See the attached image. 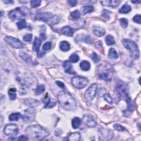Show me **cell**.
Listing matches in <instances>:
<instances>
[{
  "label": "cell",
  "instance_id": "obj_3",
  "mask_svg": "<svg viewBox=\"0 0 141 141\" xmlns=\"http://www.w3.org/2000/svg\"><path fill=\"white\" fill-rule=\"evenodd\" d=\"M124 46L130 51L131 57L133 60L138 59L139 57V51L137 44L130 39H124L122 40Z\"/></svg>",
  "mask_w": 141,
  "mask_h": 141
},
{
  "label": "cell",
  "instance_id": "obj_7",
  "mask_svg": "<svg viewBox=\"0 0 141 141\" xmlns=\"http://www.w3.org/2000/svg\"><path fill=\"white\" fill-rule=\"evenodd\" d=\"M72 84L78 89H82L88 85V81L87 78L77 76L72 79Z\"/></svg>",
  "mask_w": 141,
  "mask_h": 141
},
{
  "label": "cell",
  "instance_id": "obj_33",
  "mask_svg": "<svg viewBox=\"0 0 141 141\" xmlns=\"http://www.w3.org/2000/svg\"><path fill=\"white\" fill-rule=\"evenodd\" d=\"M105 42L108 45H112L115 43L114 38L112 35H108L105 38Z\"/></svg>",
  "mask_w": 141,
  "mask_h": 141
},
{
  "label": "cell",
  "instance_id": "obj_17",
  "mask_svg": "<svg viewBox=\"0 0 141 141\" xmlns=\"http://www.w3.org/2000/svg\"><path fill=\"white\" fill-rule=\"evenodd\" d=\"M63 66L66 70V73H68L69 74L72 75H75L76 73L75 70H73L71 63L69 62V61H65L63 65Z\"/></svg>",
  "mask_w": 141,
  "mask_h": 141
},
{
  "label": "cell",
  "instance_id": "obj_9",
  "mask_svg": "<svg viewBox=\"0 0 141 141\" xmlns=\"http://www.w3.org/2000/svg\"><path fill=\"white\" fill-rule=\"evenodd\" d=\"M98 86L96 84L94 83L91 84L90 86L87 89L85 93V99H87V101H91L93 99V98H94L96 92V90H97Z\"/></svg>",
  "mask_w": 141,
  "mask_h": 141
},
{
  "label": "cell",
  "instance_id": "obj_23",
  "mask_svg": "<svg viewBox=\"0 0 141 141\" xmlns=\"http://www.w3.org/2000/svg\"><path fill=\"white\" fill-rule=\"evenodd\" d=\"M81 139V134L78 132H73L70 134L68 138L69 140L78 141Z\"/></svg>",
  "mask_w": 141,
  "mask_h": 141
},
{
  "label": "cell",
  "instance_id": "obj_34",
  "mask_svg": "<svg viewBox=\"0 0 141 141\" xmlns=\"http://www.w3.org/2000/svg\"><path fill=\"white\" fill-rule=\"evenodd\" d=\"M45 90V87L44 86V85H39L37 88H36L35 94L37 95H40L43 93Z\"/></svg>",
  "mask_w": 141,
  "mask_h": 141
},
{
  "label": "cell",
  "instance_id": "obj_30",
  "mask_svg": "<svg viewBox=\"0 0 141 141\" xmlns=\"http://www.w3.org/2000/svg\"><path fill=\"white\" fill-rule=\"evenodd\" d=\"M131 11V6L128 4H125L119 10L120 13L121 14H126Z\"/></svg>",
  "mask_w": 141,
  "mask_h": 141
},
{
  "label": "cell",
  "instance_id": "obj_38",
  "mask_svg": "<svg viewBox=\"0 0 141 141\" xmlns=\"http://www.w3.org/2000/svg\"><path fill=\"white\" fill-rule=\"evenodd\" d=\"M79 60V57L76 54H73L70 57V61L71 62L76 63Z\"/></svg>",
  "mask_w": 141,
  "mask_h": 141
},
{
  "label": "cell",
  "instance_id": "obj_49",
  "mask_svg": "<svg viewBox=\"0 0 141 141\" xmlns=\"http://www.w3.org/2000/svg\"><path fill=\"white\" fill-rule=\"evenodd\" d=\"M68 3L69 4V5L71 7H74L75 6L77 3V1H68Z\"/></svg>",
  "mask_w": 141,
  "mask_h": 141
},
{
  "label": "cell",
  "instance_id": "obj_35",
  "mask_svg": "<svg viewBox=\"0 0 141 141\" xmlns=\"http://www.w3.org/2000/svg\"><path fill=\"white\" fill-rule=\"evenodd\" d=\"M81 17V13L78 11L72 12L71 13V17L73 20H77Z\"/></svg>",
  "mask_w": 141,
  "mask_h": 141
},
{
  "label": "cell",
  "instance_id": "obj_47",
  "mask_svg": "<svg viewBox=\"0 0 141 141\" xmlns=\"http://www.w3.org/2000/svg\"><path fill=\"white\" fill-rule=\"evenodd\" d=\"M140 15H136L134 16L133 18V21L136 22V23H137L138 24H140Z\"/></svg>",
  "mask_w": 141,
  "mask_h": 141
},
{
  "label": "cell",
  "instance_id": "obj_8",
  "mask_svg": "<svg viewBox=\"0 0 141 141\" xmlns=\"http://www.w3.org/2000/svg\"><path fill=\"white\" fill-rule=\"evenodd\" d=\"M18 132H19V128L15 124H9L6 125L4 129V133L6 135L10 136L17 135Z\"/></svg>",
  "mask_w": 141,
  "mask_h": 141
},
{
  "label": "cell",
  "instance_id": "obj_53",
  "mask_svg": "<svg viewBox=\"0 0 141 141\" xmlns=\"http://www.w3.org/2000/svg\"><path fill=\"white\" fill-rule=\"evenodd\" d=\"M132 3H140V1H131Z\"/></svg>",
  "mask_w": 141,
  "mask_h": 141
},
{
  "label": "cell",
  "instance_id": "obj_24",
  "mask_svg": "<svg viewBox=\"0 0 141 141\" xmlns=\"http://www.w3.org/2000/svg\"><path fill=\"white\" fill-rule=\"evenodd\" d=\"M93 11H94V7L93 6H87L82 7L81 13H82V14L84 15L88 13H91V12H92Z\"/></svg>",
  "mask_w": 141,
  "mask_h": 141
},
{
  "label": "cell",
  "instance_id": "obj_13",
  "mask_svg": "<svg viewBox=\"0 0 141 141\" xmlns=\"http://www.w3.org/2000/svg\"><path fill=\"white\" fill-rule=\"evenodd\" d=\"M34 110L33 108H29L25 111V113H24V114L23 116V119L26 122H30L33 120L34 118Z\"/></svg>",
  "mask_w": 141,
  "mask_h": 141
},
{
  "label": "cell",
  "instance_id": "obj_1",
  "mask_svg": "<svg viewBox=\"0 0 141 141\" xmlns=\"http://www.w3.org/2000/svg\"><path fill=\"white\" fill-rule=\"evenodd\" d=\"M61 106L66 110H75L77 107L75 99L70 93L61 91L57 96Z\"/></svg>",
  "mask_w": 141,
  "mask_h": 141
},
{
  "label": "cell",
  "instance_id": "obj_45",
  "mask_svg": "<svg viewBox=\"0 0 141 141\" xmlns=\"http://www.w3.org/2000/svg\"><path fill=\"white\" fill-rule=\"evenodd\" d=\"M101 16L103 18H105L106 20H109L110 19V14H109V12L107 11H104L102 12V14Z\"/></svg>",
  "mask_w": 141,
  "mask_h": 141
},
{
  "label": "cell",
  "instance_id": "obj_10",
  "mask_svg": "<svg viewBox=\"0 0 141 141\" xmlns=\"http://www.w3.org/2000/svg\"><path fill=\"white\" fill-rule=\"evenodd\" d=\"M5 41L7 43L16 48H22L23 47V44L22 42L18 39H16L15 38L12 37V36H6L5 38Z\"/></svg>",
  "mask_w": 141,
  "mask_h": 141
},
{
  "label": "cell",
  "instance_id": "obj_32",
  "mask_svg": "<svg viewBox=\"0 0 141 141\" xmlns=\"http://www.w3.org/2000/svg\"><path fill=\"white\" fill-rule=\"evenodd\" d=\"M21 118V114L20 113H13L10 115L9 116V119L11 121H17L19 120V119Z\"/></svg>",
  "mask_w": 141,
  "mask_h": 141
},
{
  "label": "cell",
  "instance_id": "obj_36",
  "mask_svg": "<svg viewBox=\"0 0 141 141\" xmlns=\"http://www.w3.org/2000/svg\"><path fill=\"white\" fill-rule=\"evenodd\" d=\"M90 57H91V59H92V60L95 63L99 62L100 60V56L95 52H93L92 54H91V55H90Z\"/></svg>",
  "mask_w": 141,
  "mask_h": 141
},
{
  "label": "cell",
  "instance_id": "obj_29",
  "mask_svg": "<svg viewBox=\"0 0 141 141\" xmlns=\"http://www.w3.org/2000/svg\"><path fill=\"white\" fill-rule=\"evenodd\" d=\"M16 89L15 87L10 88L8 90V95L9 96V98L11 100H15L16 99L17 95H16Z\"/></svg>",
  "mask_w": 141,
  "mask_h": 141
},
{
  "label": "cell",
  "instance_id": "obj_43",
  "mask_svg": "<svg viewBox=\"0 0 141 141\" xmlns=\"http://www.w3.org/2000/svg\"><path fill=\"white\" fill-rule=\"evenodd\" d=\"M104 99H105L108 103H109V104H113V99H112V98L110 96V94H104Z\"/></svg>",
  "mask_w": 141,
  "mask_h": 141
},
{
  "label": "cell",
  "instance_id": "obj_51",
  "mask_svg": "<svg viewBox=\"0 0 141 141\" xmlns=\"http://www.w3.org/2000/svg\"><path fill=\"white\" fill-rule=\"evenodd\" d=\"M62 133V131L61 130V129H60V128L56 130V131H55V134H56V135L57 136H60Z\"/></svg>",
  "mask_w": 141,
  "mask_h": 141
},
{
  "label": "cell",
  "instance_id": "obj_19",
  "mask_svg": "<svg viewBox=\"0 0 141 141\" xmlns=\"http://www.w3.org/2000/svg\"><path fill=\"white\" fill-rule=\"evenodd\" d=\"M24 104H25L26 105L29 106H32V107L37 106L40 104L39 100L33 99H27L24 100Z\"/></svg>",
  "mask_w": 141,
  "mask_h": 141
},
{
  "label": "cell",
  "instance_id": "obj_6",
  "mask_svg": "<svg viewBox=\"0 0 141 141\" xmlns=\"http://www.w3.org/2000/svg\"><path fill=\"white\" fill-rule=\"evenodd\" d=\"M116 91L120 97L123 99H127L128 97V89L126 85L122 82H119L116 87Z\"/></svg>",
  "mask_w": 141,
  "mask_h": 141
},
{
  "label": "cell",
  "instance_id": "obj_40",
  "mask_svg": "<svg viewBox=\"0 0 141 141\" xmlns=\"http://www.w3.org/2000/svg\"><path fill=\"white\" fill-rule=\"evenodd\" d=\"M121 26L123 28H126L128 26V20L126 18H121L119 20Z\"/></svg>",
  "mask_w": 141,
  "mask_h": 141
},
{
  "label": "cell",
  "instance_id": "obj_21",
  "mask_svg": "<svg viewBox=\"0 0 141 141\" xmlns=\"http://www.w3.org/2000/svg\"><path fill=\"white\" fill-rule=\"evenodd\" d=\"M20 55L23 61H25L27 63H31L32 62V57L28 55L27 53L24 51H20Z\"/></svg>",
  "mask_w": 141,
  "mask_h": 141
},
{
  "label": "cell",
  "instance_id": "obj_18",
  "mask_svg": "<svg viewBox=\"0 0 141 141\" xmlns=\"http://www.w3.org/2000/svg\"><path fill=\"white\" fill-rule=\"evenodd\" d=\"M61 32L66 36H72L75 32V30L69 26H66L61 29Z\"/></svg>",
  "mask_w": 141,
  "mask_h": 141
},
{
  "label": "cell",
  "instance_id": "obj_31",
  "mask_svg": "<svg viewBox=\"0 0 141 141\" xmlns=\"http://www.w3.org/2000/svg\"><path fill=\"white\" fill-rule=\"evenodd\" d=\"M126 103L127 104V109L129 111L132 112L134 110V105L132 100L131 99V98H128L126 99Z\"/></svg>",
  "mask_w": 141,
  "mask_h": 141
},
{
  "label": "cell",
  "instance_id": "obj_4",
  "mask_svg": "<svg viewBox=\"0 0 141 141\" xmlns=\"http://www.w3.org/2000/svg\"><path fill=\"white\" fill-rule=\"evenodd\" d=\"M35 18L36 20L44 21L51 26L57 24L60 21L59 17L50 13H39L36 15Z\"/></svg>",
  "mask_w": 141,
  "mask_h": 141
},
{
  "label": "cell",
  "instance_id": "obj_42",
  "mask_svg": "<svg viewBox=\"0 0 141 141\" xmlns=\"http://www.w3.org/2000/svg\"><path fill=\"white\" fill-rule=\"evenodd\" d=\"M51 46L52 44L51 42H46L44 44L43 46H42V49L45 51H46L49 50V49H50L51 48Z\"/></svg>",
  "mask_w": 141,
  "mask_h": 141
},
{
  "label": "cell",
  "instance_id": "obj_14",
  "mask_svg": "<svg viewBox=\"0 0 141 141\" xmlns=\"http://www.w3.org/2000/svg\"><path fill=\"white\" fill-rule=\"evenodd\" d=\"M100 2L103 6L111 7H116L120 2V1H117V0H106V1H101Z\"/></svg>",
  "mask_w": 141,
  "mask_h": 141
},
{
  "label": "cell",
  "instance_id": "obj_16",
  "mask_svg": "<svg viewBox=\"0 0 141 141\" xmlns=\"http://www.w3.org/2000/svg\"><path fill=\"white\" fill-rule=\"evenodd\" d=\"M98 77H99L100 79H103V80L106 82L111 81L112 79V77L110 76V73L108 71L102 72L101 73H98Z\"/></svg>",
  "mask_w": 141,
  "mask_h": 141
},
{
  "label": "cell",
  "instance_id": "obj_26",
  "mask_svg": "<svg viewBox=\"0 0 141 141\" xmlns=\"http://www.w3.org/2000/svg\"><path fill=\"white\" fill-rule=\"evenodd\" d=\"M81 124H82V120L80 118H75L72 120V127H73V128L77 129V128H79V126H81Z\"/></svg>",
  "mask_w": 141,
  "mask_h": 141
},
{
  "label": "cell",
  "instance_id": "obj_37",
  "mask_svg": "<svg viewBox=\"0 0 141 141\" xmlns=\"http://www.w3.org/2000/svg\"><path fill=\"white\" fill-rule=\"evenodd\" d=\"M17 26L18 28H19L20 29H22L25 28L27 26V24H26V22L24 20H22L18 22L17 23Z\"/></svg>",
  "mask_w": 141,
  "mask_h": 141
},
{
  "label": "cell",
  "instance_id": "obj_20",
  "mask_svg": "<svg viewBox=\"0 0 141 141\" xmlns=\"http://www.w3.org/2000/svg\"><path fill=\"white\" fill-rule=\"evenodd\" d=\"M94 33L98 37H101L105 34V30L100 27H95L94 29Z\"/></svg>",
  "mask_w": 141,
  "mask_h": 141
},
{
  "label": "cell",
  "instance_id": "obj_5",
  "mask_svg": "<svg viewBox=\"0 0 141 141\" xmlns=\"http://www.w3.org/2000/svg\"><path fill=\"white\" fill-rule=\"evenodd\" d=\"M29 13V11L27 7H22L17 8L11 11L8 14V16L11 20L12 21H15L28 16Z\"/></svg>",
  "mask_w": 141,
  "mask_h": 141
},
{
  "label": "cell",
  "instance_id": "obj_39",
  "mask_svg": "<svg viewBox=\"0 0 141 141\" xmlns=\"http://www.w3.org/2000/svg\"><path fill=\"white\" fill-rule=\"evenodd\" d=\"M41 1L40 0H33V1H30V4L31 6L33 8L38 7L40 5Z\"/></svg>",
  "mask_w": 141,
  "mask_h": 141
},
{
  "label": "cell",
  "instance_id": "obj_27",
  "mask_svg": "<svg viewBox=\"0 0 141 141\" xmlns=\"http://www.w3.org/2000/svg\"><path fill=\"white\" fill-rule=\"evenodd\" d=\"M108 57L110 59L116 60L118 58L119 56L117 52H116L115 49L113 48H111L109 51Z\"/></svg>",
  "mask_w": 141,
  "mask_h": 141
},
{
  "label": "cell",
  "instance_id": "obj_28",
  "mask_svg": "<svg viewBox=\"0 0 141 141\" xmlns=\"http://www.w3.org/2000/svg\"><path fill=\"white\" fill-rule=\"evenodd\" d=\"M80 67L82 70L87 71L90 69V64L87 61H82L80 64Z\"/></svg>",
  "mask_w": 141,
  "mask_h": 141
},
{
  "label": "cell",
  "instance_id": "obj_15",
  "mask_svg": "<svg viewBox=\"0 0 141 141\" xmlns=\"http://www.w3.org/2000/svg\"><path fill=\"white\" fill-rule=\"evenodd\" d=\"M45 103V105L44 106V108L45 109H50L54 108L56 104V102L54 99H51L49 97L47 98V99L46 100V98L44 99V101H43Z\"/></svg>",
  "mask_w": 141,
  "mask_h": 141
},
{
  "label": "cell",
  "instance_id": "obj_46",
  "mask_svg": "<svg viewBox=\"0 0 141 141\" xmlns=\"http://www.w3.org/2000/svg\"><path fill=\"white\" fill-rule=\"evenodd\" d=\"M83 40L85 41V42H87V43L88 44H91V42H92V41H91V38L89 36H85L83 39Z\"/></svg>",
  "mask_w": 141,
  "mask_h": 141
},
{
  "label": "cell",
  "instance_id": "obj_52",
  "mask_svg": "<svg viewBox=\"0 0 141 141\" xmlns=\"http://www.w3.org/2000/svg\"><path fill=\"white\" fill-rule=\"evenodd\" d=\"M3 2L5 3H7V4H12L14 3L13 1H3Z\"/></svg>",
  "mask_w": 141,
  "mask_h": 141
},
{
  "label": "cell",
  "instance_id": "obj_54",
  "mask_svg": "<svg viewBox=\"0 0 141 141\" xmlns=\"http://www.w3.org/2000/svg\"><path fill=\"white\" fill-rule=\"evenodd\" d=\"M8 140H15V139L13 138H8Z\"/></svg>",
  "mask_w": 141,
  "mask_h": 141
},
{
  "label": "cell",
  "instance_id": "obj_44",
  "mask_svg": "<svg viewBox=\"0 0 141 141\" xmlns=\"http://www.w3.org/2000/svg\"><path fill=\"white\" fill-rule=\"evenodd\" d=\"M33 38V35L31 34H27L23 37L24 41L26 42H30L32 41Z\"/></svg>",
  "mask_w": 141,
  "mask_h": 141
},
{
  "label": "cell",
  "instance_id": "obj_11",
  "mask_svg": "<svg viewBox=\"0 0 141 141\" xmlns=\"http://www.w3.org/2000/svg\"><path fill=\"white\" fill-rule=\"evenodd\" d=\"M84 124L88 127H94L96 126V122L92 116L90 115H85L83 118Z\"/></svg>",
  "mask_w": 141,
  "mask_h": 141
},
{
  "label": "cell",
  "instance_id": "obj_41",
  "mask_svg": "<svg viewBox=\"0 0 141 141\" xmlns=\"http://www.w3.org/2000/svg\"><path fill=\"white\" fill-rule=\"evenodd\" d=\"M114 127L116 130H117L118 131H124L125 130V128L124 126H122L118 124H115L114 125Z\"/></svg>",
  "mask_w": 141,
  "mask_h": 141
},
{
  "label": "cell",
  "instance_id": "obj_25",
  "mask_svg": "<svg viewBox=\"0 0 141 141\" xmlns=\"http://www.w3.org/2000/svg\"><path fill=\"white\" fill-rule=\"evenodd\" d=\"M60 49L63 51H67L70 50V45L68 42L66 41H63L60 43Z\"/></svg>",
  "mask_w": 141,
  "mask_h": 141
},
{
  "label": "cell",
  "instance_id": "obj_2",
  "mask_svg": "<svg viewBox=\"0 0 141 141\" xmlns=\"http://www.w3.org/2000/svg\"><path fill=\"white\" fill-rule=\"evenodd\" d=\"M27 135L34 139H42L49 135V132L41 126L35 125L28 127L26 130Z\"/></svg>",
  "mask_w": 141,
  "mask_h": 141
},
{
  "label": "cell",
  "instance_id": "obj_48",
  "mask_svg": "<svg viewBox=\"0 0 141 141\" xmlns=\"http://www.w3.org/2000/svg\"><path fill=\"white\" fill-rule=\"evenodd\" d=\"M56 83L57 84V85H58L59 87H60V88H64L65 87V84L63 82H61V81H56Z\"/></svg>",
  "mask_w": 141,
  "mask_h": 141
},
{
  "label": "cell",
  "instance_id": "obj_50",
  "mask_svg": "<svg viewBox=\"0 0 141 141\" xmlns=\"http://www.w3.org/2000/svg\"><path fill=\"white\" fill-rule=\"evenodd\" d=\"M19 140H21V141H24V140H28V138L27 137H26V136H21L18 139Z\"/></svg>",
  "mask_w": 141,
  "mask_h": 141
},
{
  "label": "cell",
  "instance_id": "obj_12",
  "mask_svg": "<svg viewBox=\"0 0 141 141\" xmlns=\"http://www.w3.org/2000/svg\"><path fill=\"white\" fill-rule=\"evenodd\" d=\"M100 136L104 140L111 139L114 137V134L112 131L105 128H101L99 130Z\"/></svg>",
  "mask_w": 141,
  "mask_h": 141
},
{
  "label": "cell",
  "instance_id": "obj_22",
  "mask_svg": "<svg viewBox=\"0 0 141 141\" xmlns=\"http://www.w3.org/2000/svg\"><path fill=\"white\" fill-rule=\"evenodd\" d=\"M41 43H42V41L39 38L36 37L35 38V40L33 44V51H36V52H39V48H40Z\"/></svg>",
  "mask_w": 141,
  "mask_h": 141
}]
</instances>
